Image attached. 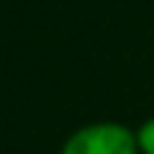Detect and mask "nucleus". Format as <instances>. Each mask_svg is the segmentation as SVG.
<instances>
[{
  "label": "nucleus",
  "mask_w": 154,
  "mask_h": 154,
  "mask_svg": "<svg viewBox=\"0 0 154 154\" xmlns=\"http://www.w3.org/2000/svg\"><path fill=\"white\" fill-rule=\"evenodd\" d=\"M137 146H140V154H154V117L137 126Z\"/></svg>",
  "instance_id": "f03ea898"
},
{
  "label": "nucleus",
  "mask_w": 154,
  "mask_h": 154,
  "mask_svg": "<svg viewBox=\"0 0 154 154\" xmlns=\"http://www.w3.org/2000/svg\"><path fill=\"white\" fill-rule=\"evenodd\" d=\"M60 154H140L137 128L117 120L86 123L63 140Z\"/></svg>",
  "instance_id": "f257e3e1"
}]
</instances>
